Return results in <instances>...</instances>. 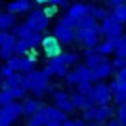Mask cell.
Returning a JSON list of instances; mask_svg holds the SVG:
<instances>
[{
    "label": "cell",
    "mask_w": 126,
    "mask_h": 126,
    "mask_svg": "<svg viewBox=\"0 0 126 126\" xmlns=\"http://www.w3.org/2000/svg\"><path fill=\"white\" fill-rule=\"evenodd\" d=\"M25 25L34 32H46L48 27H50V17H48L46 14H44V10L38 6V8H32L31 12H29V16L25 19Z\"/></svg>",
    "instance_id": "obj_2"
},
{
    "label": "cell",
    "mask_w": 126,
    "mask_h": 126,
    "mask_svg": "<svg viewBox=\"0 0 126 126\" xmlns=\"http://www.w3.org/2000/svg\"><path fill=\"white\" fill-rule=\"evenodd\" d=\"M27 126H46V118H44V115L38 111L36 115L29 117V120H27Z\"/></svg>",
    "instance_id": "obj_35"
},
{
    "label": "cell",
    "mask_w": 126,
    "mask_h": 126,
    "mask_svg": "<svg viewBox=\"0 0 126 126\" xmlns=\"http://www.w3.org/2000/svg\"><path fill=\"white\" fill-rule=\"evenodd\" d=\"M115 67H113V61H105L103 65H99L97 69H94V75H95V80L97 82H103V80H109L113 75H115Z\"/></svg>",
    "instance_id": "obj_15"
},
{
    "label": "cell",
    "mask_w": 126,
    "mask_h": 126,
    "mask_svg": "<svg viewBox=\"0 0 126 126\" xmlns=\"http://www.w3.org/2000/svg\"><path fill=\"white\" fill-rule=\"evenodd\" d=\"M10 92H12V95H14V99L16 101H21V99H25L27 97V90H25L23 86H16V88H10Z\"/></svg>",
    "instance_id": "obj_37"
},
{
    "label": "cell",
    "mask_w": 126,
    "mask_h": 126,
    "mask_svg": "<svg viewBox=\"0 0 126 126\" xmlns=\"http://www.w3.org/2000/svg\"><path fill=\"white\" fill-rule=\"evenodd\" d=\"M32 32H34V31H31V29H29V27H27L25 23H17L16 27L12 29V34H14L16 38H25V40L29 38Z\"/></svg>",
    "instance_id": "obj_25"
},
{
    "label": "cell",
    "mask_w": 126,
    "mask_h": 126,
    "mask_svg": "<svg viewBox=\"0 0 126 126\" xmlns=\"http://www.w3.org/2000/svg\"><path fill=\"white\" fill-rule=\"evenodd\" d=\"M107 4H109V8H117V6H122V4H126V0H107Z\"/></svg>",
    "instance_id": "obj_48"
},
{
    "label": "cell",
    "mask_w": 126,
    "mask_h": 126,
    "mask_svg": "<svg viewBox=\"0 0 126 126\" xmlns=\"http://www.w3.org/2000/svg\"><path fill=\"white\" fill-rule=\"evenodd\" d=\"M14 55H16V50H14V48H0V59L4 63L8 61V59H12Z\"/></svg>",
    "instance_id": "obj_42"
},
{
    "label": "cell",
    "mask_w": 126,
    "mask_h": 126,
    "mask_svg": "<svg viewBox=\"0 0 126 126\" xmlns=\"http://www.w3.org/2000/svg\"><path fill=\"white\" fill-rule=\"evenodd\" d=\"M115 75H117V79H118V80H124V82H126V67H124V69H118Z\"/></svg>",
    "instance_id": "obj_50"
},
{
    "label": "cell",
    "mask_w": 126,
    "mask_h": 126,
    "mask_svg": "<svg viewBox=\"0 0 126 126\" xmlns=\"http://www.w3.org/2000/svg\"><path fill=\"white\" fill-rule=\"evenodd\" d=\"M2 82H4V79H2V77H0V88H2Z\"/></svg>",
    "instance_id": "obj_57"
},
{
    "label": "cell",
    "mask_w": 126,
    "mask_h": 126,
    "mask_svg": "<svg viewBox=\"0 0 126 126\" xmlns=\"http://www.w3.org/2000/svg\"><path fill=\"white\" fill-rule=\"evenodd\" d=\"M97 27H99L97 19L94 16H90V14H86V16H82L79 19V29H97Z\"/></svg>",
    "instance_id": "obj_26"
},
{
    "label": "cell",
    "mask_w": 126,
    "mask_h": 126,
    "mask_svg": "<svg viewBox=\"0 0 126 126\" xmlns=\"http://www.w3.org/2000/svg\"><path fill=\"white\" fill-rule=\"evenodd\" d=\"M115 115H117V118L120 120V124L126 126V101H124V103H120V105H117Z\"/></svg>",
    "instance_id": "obj_39"
},
{
    "label": "cell",
    "mask_w": 126,
    "mask_h": 126,
    "mask_svg": "<svg viewBox=\"0 0 126 126\" xmlns=\"http://www.w3.org/2000/svg\"><path fill=\"white\" fill-rule=\"evenodd\" d=\"M42 40H44V32H32L31 36L27 38V42H29L31 50H36L38 46H42Z\"/></svg>",
    "instance_id": "obj_31"
},
{
    "label": "cell",
    "mask_w": 126,
    "mask_h": 126,
    "mask_svg": "<svg viewBox=\"0 0 126 126\" xmlns=\"http://www.w3.org/2000/svg\"><path fill=\"white\" fill-rule=\"evenodd\" d=\"M75 71H77V75H79L80 82H92V84L97 82V80H95V75H94V69H90L86 63L75 65Z\"/></svg>",
    "instance_id": "obj_17"
},
{
    "label": "cell",
    "mask_w": 126,
    "mask_h": 126,
    "mask_svg": "<svg viewBox=\"0 0 126 126\" xmlns=\"http://www.w3.org/2000/svg\"><path fill=\"white\" fill-rule=\"evenodd\" d=\"M52 4H55L57 8H65V10H69V6H71L69 0H52Z\"/></svg>",
    "instance_id": "obj_47"
},
{
    "label": "cell",
    "mask_w": 126,
    "mask_h": 126,
    "mask_svg": "<svg viewBox=\"0 0 126 126\" xmlns=\"http://www.w3.org/2000/svg\"><path fill=\"white\" fill-rule=\"evenodd\" d=\"M42 10H44V14H46V16L50 17V19H52V17H55V16H57V10H59V8H57L55 4H48V6H44Z\"/></svg>",
    "instance_id": "obj_43"
},
{
    "label": "cell",
    "mask_w": 126,
    "mask_h": 126,
    "mask_svg": "<svg viewBox=\"0 0 126 126\" xmlns=\"http://www.w3.org/2000/svg\"><path fill=\"white\" fill-rule=\"evenodd\" d=\"M21 82H23V73H14L12 77H8V79H4V82H2V88H16V86H21Z\"/></svg>",
    "instance_id": "obj_27"
},
{
    "label": "cell",
    "mask_w": 126,
    "mask_h": 126,
    "mask_svg": "<svg viewBox=\"0 0 126 126\" xmlns=\"http://www.w3.org/2000/svg\"><path fill=\"white\" fill-rule=\"evenodd\" d=\"M67 14L69 16H73L75 19H80L82 16H86V14H90V4L88 2H75V4H71L69 6V10H67Z\"/></svg>",
    "instance_id": "obj_19"
},
{
    "label": "cell",
    "mask_w": 126,
    "mask_h": 126,
    "mask_svg": "<svg viewBox=\"0 0 126 126\" xmlns=\"http://www.w3.org/2000/svg\"><path fill=\"white\" fill-rule=\"evenodd\" d=\"M99 27L97 29H77V42L84 46V50L88 48H95L99 44Z\"/></svg>",
    "instance_id": "obj_7"
},
{
    "label": "cell",
    "mask_w": 126,
    "mask_h": 126,
    "mask_svg": "<svg viewBox=\"0 0 126 126\" xmlns=\"http://www.w3.org/2000/svg\"><path fill=\"white\" fill-rule=\"evenodd\" d=\"M34 63L31 57H27V55H19V69H17V73H23V75H27V73L34 71L36 67H34Z\"/></svg>",
    "instance_id": "obj_24"
},
{
    "label": "cell",
    "mask_w": 126,
    "mask_h": 126,
    "mask_svg": "<svg viewBox=\"0 0 126 126\" xmlns=\"http://www.w3.org/2000/svg\"><path fill=\"white\" fill-rule=\"evenodd\" d=\"M42 52L46 55L48 59H52V57H57V55L63 54V46L59 44V40L55 38L54 34H44V40H42Z\"/></svg>",
    "instance_id": "obj_8"
},
{
    "label": "cell",
    "mask_w": 126,
    "mask_h": 126,
    "mask_svg": "<svg viewBox=\"0 0 126 126\" xmlns=\"http://www.w3.org/2000/svg\"><path fill=\"white\" fill-rule=\"evenodd\" d=\"M6 65H8L12 71L17 73V69H19V55H14L12 59H8V61H6Z\"/></svg>",
    "instance_id": "obj_45"
},
{
    "label": "cell",
    "mask_w": 126,
    "mask_h": 126,
    "mask_svg": "<svg viewBox=\"0 0 126 126\" xmlns=\"http://www.w3.org/2000/svg\"><path fill=\"white\" fill-rule=\"evenodd\" d=\"M14 73H16V71H12L6 63H4V65H0V77H2V79H8V77H12Z\"/></svg>",
    "instance_id": "obj_46"
},
{
    "label": "cell",
    "mask_w": 126,
    "mask_h": 126,
    "mask_svg": "<svg viewBox=\"0 0 126 126\" xmlns=\"http://www.w3.org/2000/svg\"><path fill=\"white\" fill-rule=\"evenodd\" d=\"M90 126H103V124H99V122H90Z\"/></svg>",
    "instance_id": "obj_56"
},
{
    "label": "cell",
    "mask_w": 126,
    "mask_h": 126,
    "mask_svg": "<svg viewBox=\"0 0 126 126\" xmlns=\"http://www.w3.org/2000/svg\"><path fill=\"white\" fill-rule=\"evenodd\" d=\"M32 0H12L6 4V12L14 14V16H23V14H29L32 10Z\"/></svg>",
    "instance_id": "obj_14"
},
{
    "label": "cell",
    "mask_w": 126,
    "mask_h": 126,
    "mask_svg": "<svg viewBox=\"0 0 126 126\" xmlns=\"http://www.w3.org/2000/svg\"><path fill=\"white\" fill-rule=\"evenodd\" d=\"M44 105L40 101V97H25L23 99V115L25 117H32L36 115Z\"/></svg>",
    "instance_id": "obj_16"
},
{
    "label": "cell",
    "mask_w": 126,
    "mask_h": 126,
    "mask_svg": "<svg viewBox=\"0 0 126 126\" xmlns=\"http://www.w3.org/2000/svg\"><path fill=\"white\" fill-rule=\"evenodd\" d=\"M40 113L44 115V118H46V122H65L67 120V113L61 109H57L55 105H44L42 109H40Z\"/></svg>",
    "instance_id": "obj_12"
},
{
    "label": "cell",
    "mask_w": 126,
    "mask_h": 126,
    "mask_svg": "<svg viewBox=\"0 0 126 126\" xmlns=\"http://www.w3.org/2000/svg\"><path fill=\"white\" fill-rule=\"evenodd\" d=\"M109 88H111V94H113V103L115 105H120V103L126 101V82L124 80H118L115 77V79H111Z\"/></svg>",
    "instance_id": "obj_11"
},
{
    "label": "cell",
    "mask_w": 126,
    "mask_h": 126,
    "mask_svg": "<svg viewBox=\"0 0 126 126\" xmlns=\"http://www.w3.org/2000/svg\"><path fill=\"white\" fill-rule=\"evenodd\" d=\"M75 88H77V92H79V94H82V95H90V92H92L94 84H92V82H79Z\"/></svg>",
    "instance_id": "obj_40"
},
{
    "label": "cell",
    "mask_w": 126,
    "mask_h": 126,
    "mask_svg": "<svg viewBox=\"0 0 126 126\" xmlns=\"http://www.w3.org/2000/svg\"><path fill=\"white\" fill-rule=\"evenodd\" d=\"M117 57H126V32L117 40V50H115Z\"/></svg>",
    "instance_id": "obj_34"
},
{
    "label": "cell",
    "mask_w": 126,
    "mask_h": 126,
    "mask_svg": "<svg viewBox=\"0 0 126 126\" xmlns=\"http://www.w3.org/2000/svg\"><path fill=\"white\" fill-rule=\"evenodd\" d=\"M32 2H34V4H38V6H42V8L48 6V4H52V0H32Z\"/></svg>",
    "instance_id": "obj_53"
},
{
    "label": "cell",
    "mask_w": 126,
    "mask_h": 126,
    "mask_svg": "<svg viewBox=\"0 0 126 126\" xmlns=\"http://www.w3.org/2000/svg\"><path fill=\"white\" fill-rule=\"evenodd\" d=\"M21 86H23L27 92L34 94L36 97H42L44 94H54L55 92V88L50 84V77H48L44 71H38V69L23 75Z\"/></svg>",
    "instance_id": "obj_1"
},
{
    "label": "cell",
    "mask_w": 126,
    "mask_h": 126,
    "mask_svg": "<svg viewBox=\"0 0 126 126\" xmlns=\"http://www.w3.org/2000/svg\"><path fill=\"white\" fill-rule=\"evenodd\" d=\"M63 79H65V86H77V84L80 82V79H79V75H77V71H75V69H73V71H69L65 77H63Z\"/></svg>",
    "instance_id": "obj_36"
},
{
    "label": "cell",
    "mask_w": 126,
    "mask_h": 126,
    "mask_svg": "<svg viewBox=\"0 0 126 126\" xmlns=\"http://www.w3.org/2000/svg\"><path fill=\"white\" fill-rule=\"evenodd\" d=\"M17 38L12 34V31H0V48H14L16 50Z\"/></svg>",
    "instance_id": "obj_23"
},
{
    "label": "cell",
    "mask_w": 126,
    "mask_h": 126,
    "mask_svg": "<svg viewBox=\"0 0 126 126\" xmlns=\"http://www.w3.org/2000/svg\"><path fill=\"white\" fill-rule=\"evenodd\" d=\"M115 117V107L113 105H99L97 107V111H95V120L94 122H99V124H105L109 118Z\"/></svg>",
    "instance_id": "obj_18"
},
{
    "label": "cell",
    "mask_w": 126,
    "mask_h": 126,
    "mask_svg": "<svg viewBox=\"0 0 126 126\" xmlns=\"http://www.w3.org/2000/svg\"><path fill=\"white\" fill-rule=\"evenodd\" d=\"M90 16H94L97 21H103L105 17L109 16V12L105 8H101V6H94V4H90Z\"/></svg>",
    "instance_id": "obj_29"
},
{
    "label": "cell",
    "mask_w": 126,
    "mask_h": 126,
    "mask_svg": "<svg viewBox=\"0 0 126 126\" xmlns=\"http://www.w3.org/2000/svg\"><path fill=\"white\" fill-rule=\"evenodd\" d=\"M79 126H90V124H88V122H84L82 118H79Z\"/></svg>",
    "instance_id": "obj_55"
},
{
    "label": "cell",
    "mask_w": 126,
    "mask_h": 126,
    "mask_svg": "<svg viewBox=\"0 0 126 126\" xmlns=\"http://www.w3.org/2000/svg\"><path fill=\"white\" fill-rule=\"evenodd\" d=\"M105 61H109V57L103 55V54H99V52H95V48L84 50V63H86L90 69H97V67L103 65Z\"/></svg>",
    "instance_id": "obj_13"
},
{
    "label": "cell",
    "mask_w": 126,
    "mask_h": 126,
    "mask_svg": "<svg viewBox=\"0 0 126 126\" xmlns=\"http://www.w3.org/2000/svg\"><path fill=\"white\" fill-rule=\"evenodd\" d=\"M88 99L94 103L95 107H99V105H109L113 101V94H111V88L109 84L103 80V82H95L94 88H92V92L88 95Z\"/></svg>",
    "instance_id": "obj_4"
},
{
    "label": "cell",
    "mask_w": 126,
    "mask_h": 126,
    "mask_svg": "<svg viewBox=\"0 0 126 126\" xmlns=\"http://www.w3.org/2000/svg\"><path fill=\"white\" fill-rule=\"evenodd\" d=\"M95 111H97V107H88V109H84L82 111V120H84V122H88V124H90V122H94L95 120Z\"/></svg>",
    "instance_id": "obj_38"
},
{
    "label": "cell",
    "mask_w": 126,
    "mask_h": 126,
    "mask_svg": "<svg viewBox=\"0 0 126 126\" xmlns=\"http://www.w3.org/2000/svg\"><path fill=\"white\" fill-rule=\"evenodd\" d=\"M111 61H113L115 71H118V69H124V67H126V57H117V55H115Z\"/></svg>",
    "instance_id": "obj_44"
},
{
    "label": "cell",
    "mask_w": 126,
    "mask_h": 126,
    "mask_svg": "<svg viewBox=\"0 0 126 126\" xmlns=\"http://www.w3.org/2000/svg\"><path fill=\"white\" fill-rule=\"evenodd\" d=\"M65 59H67V65H79L80 61V54L79 52H65Z\"/></svg>",
    "instance_id": "obj_41"
},
{
    "label": "cell",
    "mask_w": 126,
    "mask_h": 126,
    "mask_svg": "<svg viewBox=\"0 0 126 126\" xmlns=\"http://www.w3.org/2000/svg\"><path fill=\"white\" fill-rule=\"evenodd\" d=\"M59 25H63V27H69V29H79V19H75L73 16H69V14H63L61 17H59V21H57Z\"/></svg>",
    "instance_id": "obj_28"
},
{
    "label": "cell",
    "mask_w": 126,
    "mask_h": 126,
    "mask_svg": "<svg viewBox=\"0 0 126 126\" xmlns=\"http://www.w3.org/2000/svg\"><path fill=\"white\" fill-rule=\"evenodd\" d=\"M48 77H57V79H63L67 73H69V65H67V59H65V52L57 57H52L48 59L46 67L42 69Z\"/></svg>",
    "instance_id": "obj_5"
},
{
    "label": "cell",
    "mask_w": 126,
    "mask_h": 126,
    "mask_svg": "<svg viewBox=\"0 0 126 126\" xmlns=\"http://www.w3.org/2000/svg\"><path fill=\"white\" fill-rule=\"evenodd\" d=\"M118 40V38H117ZM117 40H99V44L95 46V52H99L103 55H115V50H117Z\"/></svg>",
    "instance_id": "obj_22"
},
{
    "label": "cell",
    "mask_w": 126,
    "mask_h": 126,
    "mask_svg": "<svg viewBox=\"0 0 126 126\" xmlns=\"http://www.w3.org/2000/svg\"><path fill=\"white\" fill-rule=\"evenodd\" d=\"M71 103H73V107H75V111H84L88 107H94V103L88 99V95H82L79 92L71 94Z\"/></svg>",
    "instance_id": "obj_20"
},
{
    "label": "cell",
    "mask_w": 126,
    "mask_h": 126,
    "mask_svg": "<svg viewBox=\"0 0 126 126\" xmlns=\"http://www.w3.org/2000/svg\"><path fill=\"white\" fill-rule=\"evenodd\" d=\"M54 105L57 109L65 111L67 115L75 113V107H73V103H71V94L65 92V90H55L54 92Z\"/></svg>",
    "instance_id": "obj_10"
},
{
    "label": "cell",
    "mask_w": 126,
    "mask_h": 126,
    "mask_svg": "<svg viewBox=\"0 0 126 126\" xmlns=\"http://www.w3.org/2000/svg\"><path fill=\"white\" fill-rule=\"evenodd\" d=\"M29 50H31V46H29L27 40L25 38H17V42H16V55H27Z\"/></svg>",
    "instance_id": "obj_33"
},
{
    "label": "cell",
    "mask_w": 126,
    "mask_h": 126,
    "mask_svg": "<svg viewBox=\"0 0 126 126\" xmlns=\"http://www.w3.org/2000/svg\"><path fill=\"white\" fill-rule=\"evenodd\" d=\"M17 25V16L10 14V12H0V31H12Z\"/></svg>",
    "instance_id": "obj_21"
},
{
    "label": "cell",
    "mask_w": 126,
    "mask_h": 126,
    "mask_svg": "<svg viewBox=\"0 0 126 126\" xmlns=\"http://www.w3.org/2000/svg\"><path fill=\"white\" fill-rule=\"evenodd\" d=\"M46 126H61V122H46Z\"/></svg>",
    "instance_id": "obj_54"
},
{
    "label": "cell",
    "mask_w": 126,
    "mask_h": 126,
    "mask_svg": "<svg viewBox=\"0 0 126 126\" xmlns=\"http://www.w3.org/2000/svg\"><path fill=\"white\" fill-rule=\"evenodd\" d=\"M21 115H23V103L21 101H14L6 107H0V126H12Z\"/></svg>",
    "instance_id": "obj_6"
},
{
    "label": "cell",
    "mask_w": 126,
    "mask_h": 126,
    "mask_svg": "<svg viewBox=\"0 0 126 126\" xmlns=\"http://www.w3.org/2000/svg\"><path fill=\"white\" fill-rule=\"evenodd\" d=\"M16 99H14V95H12V92L8 88H0V107H6V105H10Z\"/></svg>",
    "instance_id": "obj_32"
},
{
    "label": "cell",
    "mask_w": 126,
    "mask_h": 126,
    "mask_svg": "<svg viewBox=\"0 0 126 126\" xmlns=\"http://www.w3.org/2000/svg\"><path fill=\"white\" fill-rule=\"evenodd\" d=\"M111 16L115 17V19H118L122 25H126V4H122V6H117V8L111 10Z\"/></svg>",
    "instance_id": "obj_30"
},
{
    "label": "cell",
    "mask_w": 126,
    "mask_h": 126,
    "mask_svg": "<svg viewBox=\"0 0 126 126\" xmlns=\"http://www.w3.org/2000/svg\"><path fill=\"white\" fill-rule=\"evenodd\" d=\"M27 57H31L32 61H36V59H38V52H36V50H29V54H27Z\"/></svg>",
    "instance_id": "obj_52"
},
{
    "label": "cell",
    "mask_w": 126,
    "mask_h": 126,
    "mask_svg": "<svg viewBox=\"0 0 126 126\" xmlns=\"http://www.w3.org/2000/svg\"><path fill=\"white\" fill-rule=\"evenodd\" d=\"M52 34L59 40V44H61L63 48H65V46H71V44L77 42V31H75V29H69V27H63V25H59V23L54 27Z\"/></svg>",
    "instance_id": "obj_9"
},
{
    "label": "cell",
    "mask_w": 126,
    "mask_h": 126,
    "mask_svg": "<svg viewBox=\"0 0 126 126\" xmlns=\"http://www.w3.org/2000/svg\"><path fill=\"white\" fill-rule=\"evenodd\" d=\"M99 32L103 34L105 40H117V38H120V36L124 34V25L109 14V16L99 23Z\"/></svg>",
    "instance_id": "obj_3"
},
{
    "label": "cell",
    "mask_w": 126,
    "mask_h": 126,
    "mask_svg": "<svg viewBox=\"0 0 126 126\" xmlns=\"http://www.w3.org/2000/svg\"><path fill=\"white\" fill-rule=\"evenodd\" d=\"M61 126H79V118H67Z\"/></svg>",
    "instance_id": "obj_51"
},
{
    "label": "cell",
    "mask_w": 126,
    "mask_h": 126,
    "mask_svg": "<svg viewBox=\"0 0 126 126\" xmlns=\"http://www.w3.org/2000/svg\"><path fill=\"white\" fill-rule=\"evenodd\" d=\"M103 126H122V124H120V120H118L117 117H113V118H109Z\"/></svg>",
    "instance_id": "obj_49"
}]
</instances>
